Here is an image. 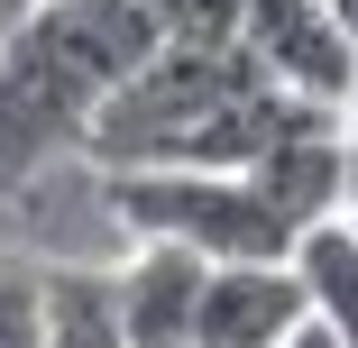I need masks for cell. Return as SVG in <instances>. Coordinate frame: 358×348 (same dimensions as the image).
Returning a JSON list of instances; mask_svg holds the SVG:
<instances>
[{
    "label": "cell",
    "instance_id": "obj_1",
    "mask_svg": "<svg viewBox=\"0 0 358 348\" xmlns=\"http://www.w3.org/2000/svg\"><path fill=\"white\" fill-rule=\"evenodd\" d=\"M166 37L148 0H37L0 19V202L46 156L83 147L101 101L148 64Z\"/></svg>",
    "mask_w": 358,
    "mask_h": 348
},
{
    "label": "cell",
    "instance_id": "obj_2",
    "mask_svg": "<svg viewBox=\"0 0 358 348\" xmlns=\"http://www.w3.org/2000/svg\"><path fill=\"white\" fill-rule=\"evenodd\" d=\"M101 202L129 239H175L193 257H294V220L248 165H101Z\"/></svg>",
    "mask_w": 358,
    "mask_h": 348
},
{
    "label": "cell",
    "instance_id": "obj_3",
    "mask_svg": "<svg viewBox=\"0 0 358 348\" xmlns=\"http://www.w3.org/2000/svg\"><path fill=\"white\" fill-rule=\"evenodd\" d=\"M239 46L257 55V74L275 92H303L322 110H340L358 92V46L340 37V10H331V0H248Z\"/></svg>",
    "mask_w": 358,
    "mask_h": 348
},
{
    "label": "cell",
    "instance_id": "obj_4",
    "mask_svg": "<svg viewBox=\"0 0 358 348\" xmlns=\"http://www.w3.org/2000/svg\"><path fill=\"white\" fill-rule=\"evenodd\" d=\"M303 321V275L294 257H221L202 275V312H193V348H275Z\"/></svg>",
    "mask_w": 358,
    "mask_h": 348
},
{
    "label": "cell",
    "instance_id": "obj_5",
    "mask_svg": "<svg viewBox=\"0 0 358 348\" xmlns=\"http://www.w3.org/2000/svg\"><path fill=\"white\" fill-rule=\"evenodd\" d=\"M202 275H211V257H193L175 239H138V257L110 266V303H120L129 348H193Z\"/></svg>",
    "mask_w": 358,
    "mask_h": 348
},
{
    "label": "cell",
    "instance_id": "obj_6",
    "mask_svg": "<svg viewBox=\"0 0 358 348\" xmlns=\"http://www.w3.org/2000/svg\"><path fill=\"white\" fill-rule=\"evenodd\" d=\"M248 174H257V192H266L294 229L331 220V211H340V110H322V101L294 110V119H285L266 147H257Z\"/></svg>",
    "mask_w": 358,
    "mask_h": 348
},
{
    "label": "cell",
    "instance_id": "obj_7",
    "mask_svg": "<svg viewBox=\"0 0 358 348\" xmlns=\"http://www.w3.org/2000/svg\"><path fill=\"white\" fill-rule=\"evenodd\" d=\"M294 275H303V312L331 321V330L358 348V220H349V211L294 229Z\"/></svg>",
    "mask_w": 358,
    "mask_h": 348
},
{
    "label": "cell",
    "instance_id": "obj_8",
    "mask_svg": "<svg viewBox=\"0 0 358 348\" xmlns=\"http://www.w3.org/2000/svg\"><path fill=\"white\" fill-rule=\"evenodd\" d=\"M37 275H46V348H129L110 275L92 266H37Z\"/></svg>",
    "mask_w": 358,
    "mask_h": 348
},
{
    "label": "cell",
    "instance_id": "obj_9",
    "mask_svg": "<svg viewBox=\"0 0 358 348\" xmlns=\"http://www.w3.org/2000/svg\"><path fill=\"white\" fill-rule=\"evenodd\" d=\"M0 348H46V275L0 257Z\"/></svg>",
    "mask_w": 358,
    "mask_h": 348
},
{
    "label": "cell",
    "instance_id": "obj_10",
    "mask_svg": "<svg viewBox=\"0 0 358 348\" xmlns=\"http://www.w3.org/2000/svg\"><path fill=\"white\" fill-rule=\"evenodd\" d=\"M148 19H157V37H193V46H221V37H239L248 0H148Z\"/></svg>",
    "mask_w": 358,
    "mask_h": 348
},
{
    "label": "cell",
    "instance_id": "obj_11",
    "mask_svg": "<svg viewBox=\"0 0 358 348\" xmlns=\"http://www.w3.org/2000/svg\"><path fill=\"white\" fill-rule=\"evenodd\" d=\"M340 211L358 220V92L340 101Z\"/></svg>",
    "mask_w": 358,
    "mask_h": 348
},
{
    "label": "cell",
    "instance_id": "obj_12",
    "mask_svg": "<svg viewBox=\"0 0 358 348\" xmlns=\"http://www.w3.org/2000/svg\"><path fill=\"white\" fill-rule=\"evenodd\" d=\"M275 348H349V339H340V330H331V321H313V312H303V321H294V330H285V339H275Z\"/></svg>",
    "mask_w": 358,
    "mask_h": 348
},
{
    "label": "cell",
    "instance_id": "obj_13",
    "mask_svg": "<svg viewBox=\"0 0 358 348\" xmlns=\"http://www.w3.org/2000/svg\"><path fill=\"white\" fill-rule=\"evenodd\" d=\"M331 10H340V37L358 46V0H331Z\"/></svg>",
    "mask_w": 358,
    "mask_h": 348
},
{
    "label": "cell",
    "instance_id": "obj_14",
    "mask_svg": "<svg viewBox=\"0 0 358 348\" xmlns=\"http://www.w3.org/2000/svg\"><path fill=\"white\" fill-rule=\"evenodd\" d=\"M19 10H37V0H0V19H19Z\"/></svg>",
    "mask_w": 358,
    "mask_h": 348
}]
</instances>
